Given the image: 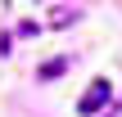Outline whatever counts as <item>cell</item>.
<instances>
[{"label": "cell", "instance_id": "7a4b0ae2", "mask_svg": "<svg viewBox=\"0 0 122 117\" xmlns=\"http://www.w3.org/2000/svg\"><path fill=\"white\" fill-rule=\"evenodd\" d=\"M59 72H63V59H50V63H45V68H41L36 77H41V81H54Z\"/></svg>", "mask_w": 122, "mask_h": 117}, {"label": "cell", "instance_id": "6da1fadb", "mask_svg": "<svg viewBox=\"0 0 122 117\" xmlns=\"http://www.w3.org/2000/svg\"><path fill=\"white\" fill-rule=\"evenodd\" d=\"M109 99H113V86H109V77H95V81H91V90L77 99V113H81V117H95L104 104H109Z\"/></svg>", "mask_w": 122, "mask_h": 117}, {"label": "cell", "instance_id": "3957f363", "mask_svg": "<svg viewBox=\"0 0 122 117\" xmlns=\"http://www.w3.org/2000/svg\"><path fill=\"white\" fill-rule=\"evenodd\" d=\"M50 23H54V27H68V23H72V9H54Z\"/></svg>", "mask_w": 122, "mask_h": 117}]
</instances>
